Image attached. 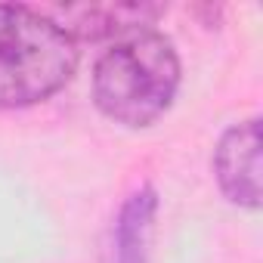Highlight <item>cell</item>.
Segmentation results:
<instances>
[{"instance_id": "3957f363", "label": "cell", "mask_w": 263, "mask_h": 263, "mask_svg": "<svg viewBox=\"0 0 263 263\" xmlns=\"http://www.w3.org/2000/svg\"><path fill=\"white\" fill-rule=\"evenodd\" d=\"M214 171L220 189L232 204L241 208L260 204V121L257 118L235 124L223 134L214 155Z\"/></svg>"}, {"instance_id": "6da1fadb", "label": "cell", "mask_w": 263, "mask_h": 263, "mask_svg": "<svg viewBox=\"0 0 263 263\" xmlns=\"http://www.w3.org/2000/svg\"><path fill=\"white\" fill-rule=\"evenodd\" d=\"M180 84L174 44L158 31H140L111 47L93 74L96 105L118 124L146 127L171 105Z\"/></svg>"}, {"instance_id": "5b68a950", "label": "cell", "mask_w": 263, "mask_h": 263, "mask_svg": "<svg viewBox=\"0 0 263 263\" xmlns=\"http://www.w3.org/2000/svg\"><path fill=\"white\" fill-rule=\"evenodd\" d=\"M155 204L158 201L149 186L127 198L118 220V232H115V263H146Z\"/></svg>"}, {"instance_id": "277c9868", "label": "cell", "mask_w": 263, "mask_h": 263, "mask_svg": "<svg viewBox=\"0 0 263 263\" xmlns=\"http://www.w3.org/2000/svg\"><path fill=\"white\" fill-rule=\"evenodd\" d=\"M161 16V7L152 4H81L59 10V28L78 41H102V37H130L149 31V25Z\"/></svg>"}, {"instance_id": "7a4b0ae2", "label": "cell", "mask_w": 263, "mask_h": 263, "mask_svg": "<svg viewBox=\"0 0 263 263\" xmlns=\"http://www.w3.org/2000/svg\"><path fill=\"white\" fill-rule=\"evenodd\" d=\"M78 68V44L59 22L22 4H0V105L53 96Z\"/></svg>"}]
</instances>
